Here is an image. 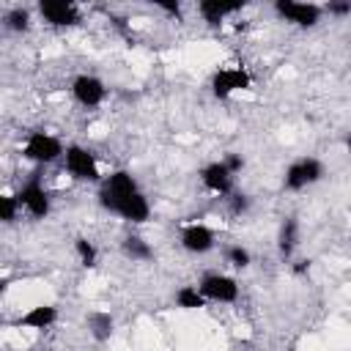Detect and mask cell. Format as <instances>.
<instances>
[{
    "label": "cell",
    "instance_id": "cell-23",
    "mask_svg": "<svg viewBox=\"0 0 351 351\" xmlns=\"http://www.w3.org/2000/svg\"><path fill=\"white\" fill-rule=\"evenodd\" d=\"M222 162H225V167H228L233 176H236V173L244 167V159H241V154H225V159H222Z\"/></svg>",
    "mask_w": 351,
    "mask_h": 351
},
{
    "label": "cell",
    "instance_id": "cell-18",
    "mask_svg": "<svg viewBox=\"0 0 351 351\" xmlns=\"http://www.w3.org/2000/svg\"><path fill=\"white\" fill-rule=\"evenodd\" d=\"M293 244H296V222L293 219H285V225L280 230V252H282V258L291 255Z\"/></svg>",
    "mask_w": 351,
    "mask_h": 351
},
{
    "label": "cell",
    "instance_id": "cell-22",
    "mask_svg": "<svg viewBox=\"0 0 351 351\" xmlns=\"http://www.w3.org/2000/svg\"><path fill=\"white\" fill-rule=\"evenodd\" d=\"M228 261H230L236 269H244V266H250V252H247L241 244H233V247H228Z\"/></svg>",
    "mask_w": 351,
    "mask_h": 351
},
{
    "label": "cell",
    "instance_id": "cell-3",
    "mask_svg": "<svg viewBox=\"0 0 351 351\" xmlns=\"http://www.w3.org/2000/svg\"><path fill=\"white\" fill-rule=\"evenodd\" d=\"M63 165H66V173L74 178V181H99L101 173H99V162H96V154L82 148V145H69L66 154H63Z\"/></svg>",
    "mask_w": 351,
    "mask_h": 351
},
{
    "label": "cell",
    "instance_id": "cell-19",
    "mask_svg": "<svg viewBox=\"0 0 351 351\" xmlns=\"http://www.w3.org/2000/svg\"><path fill=\"white\" fill-rule=\"evenodd\" d=\"M74 250H77V255H80V263H82V266H93V263H96V247H93L88 239H82V236H80V239L74 241Z\"/></svg>",
    "mask_w": 351,
    "mask_h": 351
},
{
    "label": "cell",
    "instance_id": "cell-7",
    "mask_svg": "<svg viewBox=\"0 0 351 351\" xmlns=\"http://www.w3.org/2000/svg\"><path fill=\"white\" fill-rule=\"evenodd\" d=\"M200 293L208 299V302H222V304H230L239 299V282L228 274H206L200 280Z\"/></svg>",
    "mask_w": 351,
    "mask_h": 351
},
{
    "label": "cell",
    "instance_id": "cell-14",
    "mask_svg": "<svg viewBox=\"0 0 351 351\" xmlns=\"http://www.w3.org/2000/svg\"><path fill=\"white\" fill-rule=\"evenodd\" d=\"M239 8H241V3H222V0H203V3H197V11H200V16L208 25H219L228 14H236Z\"/></svg>",
    "mask_w": 351,
    "mask_h": 351
},
{
    "label": "cell",
    "instance_id": "cell-17",
    "mask_svg": "<svg viewBox=\"0 0 351 351\" xmlns=\"http://www.w3.org/2000/svg\"><path fill=\"white\" fill-rule=\"evenodd\" d=\"M123 252L132 258V261H148L154 252H151V247L140 239V236H126L123 239Z\"/></svg>",
    "mask_w": 351,
    "mask_h": 351
},
{
    "label": "cell",
    "instance_id": "cell-12",
    "mask_svg": "<svg viewBox=\"0 0 351 351\" xmlns=\"http://www.w3.org/2000/svg\"><path fill=\"white\" fill-rule=\"evenodd\" d=\"M200 184L214 195H228L233 184V173L225 167V162H211L200 170Z\"/></svg>",
    "mask_w": 351,
    "mask_h": 351
},
{
    "label": "cell",
    "instance_id": "cell-1",
    "mask_svg": "<svg viewBox=\"0 0 351 351\" xmlns=\"http://www.w3.org/2000/svg\"><path fill=\"white\" fill-rule=\"evenodd\" d=\"M99 203H101L104 211L118 214L121 219L134 222V225H143V222L151 219L148 197L140 192L134 176L126 173V170H115V173H110L101 181V186H99Z\"/></svg>",
    "mask_w": 351,
    "mask_h": 351
},
{
    "label": "cell",
    "instance_id": "cell-9",
    "mask_svg": "<svg viewBox=\"0 0 351 351\" xmlns=\"http://www.w3.org/2000/svg\"><path fill=\"white\" fill-rule=\"evenodd\" d=\"M71 96L82 104V107H99L107 96V88L99 77L93 74H80L74 82H71Z\"/></svg>",
    "mask_w": 351,
    "mask_h": 351
},
{
    "label": "cell",
    "instance_id": "cell-11",
    "mask_svg": "<svg viewBox=\"0 0 351 351\" xmlns=\"http://www.w3.org/2000/svg\"><path fill=\"white\" fill-rule=\"evenodd\" d=\"M181 247L186 252H195V255H203L214 247V230L203 222H189L181 228Z\"/></svg>",
    "mask_w": 351,
    "mask_h": 351
},
{
    "label": "cell",
    "instance_id": "cell-21",
    "mask_svg": "<svg viewBox=\"0 0 351 351\" xmlns=\"http://www.w3.org/2000/svg\"><path fill=\"white\" fill-rule=\"evenodd\" d=\"M16 208H19V203H16L14 195H3L0 197V219L3 222H14L16 219Z\"/></svg>",
    "mask_w": 351,
    "mask_h": 351
},
{
    "label": "cell",
    "instance_id": "cell-16",
    "mask_svg": "<svg viewBox=\"0 0 351 351\" xmlns=\"http://www.w3.org/2000/svg\"><path fill=\"white\" fill-rule=\"evenodd\" d=\"M206 302H208V299L200 293L197 285H181V288L176 291V304L184 307V310H200V307H206Z\"/></svg>",
    "mask_w": 351,
    "mask_h": 351
},
{
    "label": "cell",
    "instance_id": "cell-26",
    "mask_svg": "<svg viewBox=\"0 0 351 351\" xmlns=\"http://www.w3.org/2000/svg\"><path fill=\"white\" fill-rule=\"evenodd\" d=\"M307 266H310V261H299V263H296V269H293V271H296V274H302V271H304V269H307Z\"/></svg>",
    "mask_w": 351,
    "mask_h": 351
},
{
    "label": "cell",
    "instance_id": "cell-24",
    "mask_svg": "<svg viewBox=\"0 0 351 351\" xmlns=\"http://www.w3.org/2000/svg\"><path fill=\"white\" fill-rule=\"evenodd\" d=\"M329 11L332 14H348L351 11V3H329Z\"/></svg>",
    "mask_w": 351,
    "mask_h": 351
},
{
    "label": "cell",
    "instance_id": "cell-25",
    "mask_svg": "<svg viewBox=\"0 0 351 351\" xmlns=\"http://www.w3.org/2000/svg\"><path fill=\"white\" fill-rule=\"evenodd\" d=\"M162 11H167V14H173V16H178L181 14V8H178V3H156Z\"/></svg>",
    "mask_w": 351,
    "mask_h": 351
},
{
    "label": "cell",
    "instance_id": "cell-20",
    "mask_svg": "<svg viewBox=\"0 0 351 351\" xmlns=\"http://www.w3.org/2000/svg\"><path fill=\"white\" fill-rule=\"evenodd\" d=\"M5 25H8L11 30H27V25H30L27 8H14V11H8V14H5Z\"/></svg>",
    "mask_w": 351,
    "mask_h": 351
},
{
    "label": "cell",
    "instance_id": "cell-13",
    "mask_svg": "<svg viewBox=\"0 0 351 351\" xmlns=\"http://www.w3.org/2000/svg\"><path fill=\"white\" fill-rule=\"evenodd\" d=\"M58 321V307L55 304H36L27 313H22L14 326H25V329H49Z\"/></svg>",
    "mask_w": 351,
    "mask_h": 351
},
{
    "label": "cell",
    "instance_id": "cell-6",
    "mask_svg": "<svg viewBox=\"0 0 351 351\" xmlns=\"http://www.w3.org/2000/svg\"><path fill=\"white\" fill-rule=\"evenodd\" d=\"M14 197H16L19 208H25V211H27L30 217H36V219H44V217L49 214V195H47V189L41 186L38 178H30L27 184H22Z\"/></svg>",
    "mask_w": 351,
    "mask_h": 351
},
{
    "label": "cell",
    "instance_id": "cell-10",
    "mask_svg": "<svg viewBox=\"0 0 351 351\" xmlns=\"http://www.w3.org/2000/svg\"><path fill=\"white\" fill-rule=\"evenodd\" d=\"M38 14L49 25H55V27H69V25H77L80 22V11L69 0H41L38 3Z\"/></svg>",
    "mask_w": 351,
    "mask_h": 351
},
{
    "label": "cell",
    "instance_id": "cell-5",
    "mask_svg": "<svg viewBox=\"0 0 351 351\" xmlns=\"http://www.w3.org/2000/svg\"><path fill=\"white\" fill-rule=\"evenodd\" d=\"M321 176H324V165L315 156H302L293 165H288L285 178H282V186L291 189V192H299V189L321 181Z\"/></svg>",
    "mask_w": 351,
    "mask_h": 351
},
{
    "label": "cell",
    "instance_id": "cell-15",
    "mask_svg": "<svg viewBox=\"0 0 351 351\" xmlns=\"http://www.w3.org/2000/svg\"><path fill=\"white\" fill-rule=\"evenodd\" d=\"M88 332H90V337L99 340V343L110 340V335H112V315H110L107 310H93V313L88 315Z\"/></svg>",
    "mask_w": 351,
    "mask_h": 351
},
{
    "label": "cell",
    "instance_id": "cell-27",
    "mask_svg": "<svg viewBox=\"0 0 351 351\" xmlns=\"http://www.w3.org/2000/svg\"><path fill=\"white\" fill-rule=\"evenodd\" d=\"M346 148H348V154H351V134L346 137Z\"/></svg>",
    "mask_w": 351,
    "mask_h": 351
},
{
    "label": "cell",
    "instance_id": "cell-2",
    "mask_svg": "<svg viewBox=\"0 0 351 351\" xmlns=\"http://www.w3.org/2000/svg\"><path fill=\"white\" fill-rule=\"evenodd\" d=\"M66 154L63 143L47 132H30L22 143V156L36 162V165H52L55 159H60Z\"/></svg>",
    "mask_w": 351,
    "mask_h": 351
},
{
    "label": "cell",
    "instance_id": "cell-4",
    "mask_svg": "<svg viewBox=\"0 0 351 351\" xmlns=\"http://www.w3.org/2000/svg\"><path fill=\"white\" fill-rule=\"evenodd\" d=\"M250 82H252V77H250V71H247L241 63L222 66V69H217L214 77H211V93H214L217 99H228V96L236 93V90H247Z\"/></svg>",
    "mask_w": 351,
    "mask_h": 351
},
{
    "label": "cell",
    "instance_id": "cell-8",
    "mask_svg": "<svg viewBox=\"0 0 351 351\" xmlns=\"http://www.w3.org/2000/svg\"><path fill=\"white\" fill-rule=\"evenodd\" d=\"M274 8H277V14H280L285 22H293V25H299V27H313V25L321 19V5H315V3L277 0Z\"/></svg>",
    "mask_w": 351,
    "mask_h": 351
}]
</instances>
